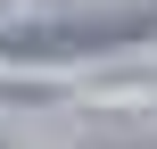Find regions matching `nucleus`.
Masks as SVG:
<instances>
[{
	"label": "nucleus",
	"mask_w": 157,
	"mask_h": 149,
	"mask_svg": "<svg viewBox=\"0 0 157 149\" xmlns=\"http://www.w3.org/2000/svg\"><path fill=\"white\" fill-rule=\"evenodd\" d=\"M149 33V17H108V25H58V33H8V50L41 58V50H99V41H132Z\"/></svg>",
	"instance_id": "f257e3e1"
}]
</instances>
